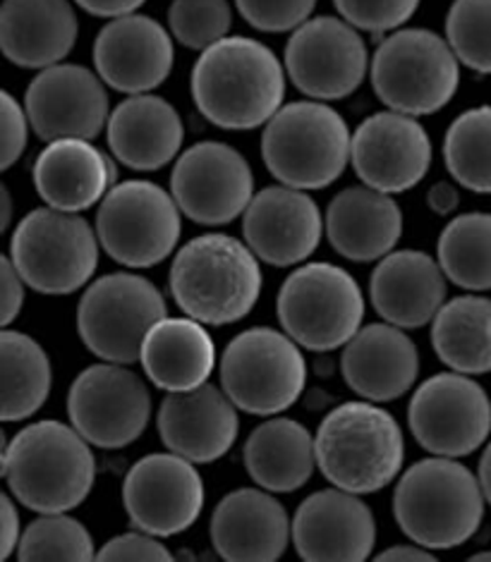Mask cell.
Returning a JSON list of instances; mask_svg holds the SVG:
<instances>
[{
	"label": "cell",
	"instance_id": "obj_41",
	"mask_svg": "<svg viewBox=\"0 0 491 562\" xmlns=\"http://www.w3.org/2000/svg\"><path fill=\"white\" fill-rule=\"evenodd\" d=\"M237 10L249 26L259 32H295L312 18L316 0H235Z\"/></svg>",
	"mask_w": 491,
	"mask_h": 562
},
{
	"label": "cell",
	"instance_id": "obj_36",
	"mask_svg": "<svg viewBox=\"0 0 491 562\" xmlns=\"http://www.w3.org/2000/svg\"><path fill=\"white\" fill-rule=\"evenodd\" d=\"M444 158L458 184L477 194H491V105L470 109L450 123Z\"/></svg>",
	"mask_w": 491,
	"mask_h": 562
},
{
	"label": "cell",
	"instance_id": "obj_47",
	"mask_svg": "<svg viewBox=\"0 0 491 562\" xmlns=\"http://www.w3.org/2000/svg\"><path fill=\"white\" fill-rule=\"evenodd\" d=\"M427 204L436 216H448L458 209V192L450 182H436L427 192Z\"/></svg>",
	"mask_w": 491,
	"mask_h": 562
},
{
	"label": "cell",
	"instance_id": "obj_49",
	"mask_svg": "<svg viewBox=\"0 0 491 562\" xmlns=\"http://www.w3.org/2000/svg\"><path fill=\"white\" fill-rule=\"evenodd\" d=\"M480 484H482L487 503L491 505V443L484 448V454L480 460Z\"/></svg>",
	"mask_w": 491,
	"mask_h": 562
},
{
	"label": "cell",
	"instance_id": "obj_4",
	"mask_svg": "<svg viewBox=\"0 0 491 562\" xmlns=\"http://www.w3.org/2000/svg\"><path fill=\"white\" fill-rule=\"evenodd\" d=\"M259 257L231 235H199L170 266V292L185 316L207 326H228L245 318L259 300Z\"/></svg>",
	"mask_w": 491,
	"mask_h": 562
},
{
	"label": "cell",
	"instance_id": "obj_13",
	"mask_svg": "<svg viewBox=\"0 0 491 562\" xmlns=\"http://www.w3.org/2000/svg\"><path fill=\"white\" fill-rule=\"evenodd\" d=\"M70 424L91 446L121 450L144 434L152 417L149 387L125 364L103 361L85 369L68 393Z\"/></svg>",
	"mask_w": 491,
	"mask_h": 562
},
{
	"label": "cell",
	"instance_id": "obj_16",
	"mask_svg": "<svg viewBox=\"0 0 491 562\" xmlns=\"http://www.w3.org/2000/svg\"><path fill=\"white\" fill-rule=\"evenodd\" d=\"M170 194L190 221L225 225L243 216L255 199V172L233 146L199 142L172 166Z\"/></svg>",
	"mask_w": 491,
	"mask_h": 562
},
{
	"label": "cell",
	"instance_id": "obj_32",
	"mask_svg": "<svg viewBox=\"0 0 491 562\" xmlns=\"http://www.w3.org/2000/svg\"><path fill=\"white\" fill-rule=\"evenodd\" d=\"M245 470L257 486L293 493L308 484L316 464V440L295 419L276 417L249 434L243 450Z\"/></svg>",
	"mask_w": 491,
	"mask_h": 562
},
{
	"label": "cell",
	"instance_id": "obj_11",
	"mask_svg": "<svg viewBox=\"0 0 491 562\" xmlns=\"http://www.w3.org/2000/svg\"><path fill=\"white\" fill-rule=\"evenodd\" d=\"M166 300L152 280L135 273H109L91 283L77 310V330L91 355L132 364L147 333L166 318Z\"/></svg>",
	"mask_w": 491,
	"mask_h": 562
},
{
	"label": "cell",
	"instance_id": "obj_9",
	"mask_svg": "<svg viewBox=\"0 0 491 562\" xmlns=\"http://www.w3.org/2000/svg\"><path fill=\"white\" fill-rule=\"evenodd\" d=\"M278 321L300 347L331 352L348 345L362 326L365 294L357 280L334 263H304L290 273L276 302Z\"/></svg>",
	"mask_w": 491,
	"mask_h": 562
},
{
	"label": "cell",
	"instance_id": "obj_19",
	"mask_svg": "<svg viewBox=\"0 0 491 562\" xmlns=\"http://www.w3.org/2000/svg\"><path fill=\"white\" fill-rule=\"evenodd\" d=\"M350 164L365 184L401 194L429 172L432 142L415 115L389 109L357 125Z\"/></svg>",
	"mask_w": 491,
	"mask_h": 562
},
{
	"label": "cell",
	"instance_id": "obj_39",
	"mask_svg": "<svg viewBox=\"0 0 491 562\" xmlns=\"http://www.w3.org/2000/svg\"><path fill=\"white\" fill-rule=\"evenodd\" d=\"M233 10L228 0H172L168 30L185 48L207 50L228 36Z\"/></svg>",
	"mask_w": 491,
	"mask_h": 562
},
{
	"label": "cell",
	"instance_id": "obj_5",
	"mask_svg": "<svg viewBox=\"0 0 491 562\" xmlns=\"http://www.w3.org/2000/svg\"><path fill=\"white\" fill-rule=\"evenodd\" d=\"M314 440L322 474L343 491L377 493L403 470L405 438L401 426L369 400L331 409Z\"/></svg>",
	"mask_w": 491,
	"mask_h": 562
},
{
	"label": "cell",
	"instance_id": "obj_40",
	"mask_svg": "<svg viewBox=\"0 0 491 562\" xmlns=\"http://www.w3.org/2000/svg\"><path fill=\"white\" fill-rule=\"evenodd\" d=\"M338 15L360 32H395L415 15L420 0H334Z\"/></svg>",
	"mask_w": 491,
	"mask_h": 562
},
{
	"label": "cell",
	"instance_id": "obj_43",
	"mask_svg": "<svg viewBox=\"0 0 491 562\" xmlns=\"http://www.w3.org/2000/svg\"><path fill=\"white\" fill-rule=\"evenodd\" d=\"M99 560H170L172 553L149 531H130L103 543Z\"/></svg>",
	"mask_w": 491,
	"mask_h": 562
},
{
	"label": "cell",
	"instance_id": "obj_42",
	"mask_svg": "<svg viewBox=\"0 0 491 562\" xmlns=\"http://www.w3.org/2000/svg\"><path fill=\"white\" fill-rule=\"evenodd\" d=\"M0 120H3V156H0V168L8 170L24 154L32 123L24 105H20L8 91H3V97H0Z\"/></svg>",
	"mask_w": 491,
	"mask_h": 562
},
{
	"label": "cell",
	"instance_id": "obj_29",
	"mask_svg": "<svg viewBox=\"0 0 491 562\" xmlns=\"http://www.w3.org/2000/svg\"><path fill=\"white\" fill-rule=\"evenodd\" d=\"M109 149L132 170H158L178 156L185 127L172 103L156 93H130L111 111L105 125Z\"/></svg>",
	"mask_w": 491,
	"mask_h": 562
},
{
	"label": "cell",
	"instance_id": "obj_25",
	"mask_svg": "<svg viewBox=\"0 0 491 562\" xmlns=\"http://www.w3.org/2000/svg\"><path fill=\"white\" fill-rule=\"evenodd\" d=\"M405 328L371 324L355 333L341 357L345 383L369 403L403 397L417 381L420 355Z\"/></svg>",
	"mask_w": 491,
	"mask_h": 562
},
{
	"label": "cell",
	"instance_id": "obj_7",
	"mask_svg": "<svg viewBox=\"0 0 491 562\" xmlns=\"http://www.w3.org/2000/svg\"><path fill=\"white\" fill-rule=\"evenodd\" d=\"M371 87L381 103L408 115H432L456 97L460 60L432 30H395L371 58Z\"/></svg>",
	"mask_w": 491,
	"mask_h": 562
},
{
	"label": "cell",
	"instance_id": "obj_14",
	"mask_svg": "<svg viewBox=\"0 0 491 562\" xmlns=\"http://www.w3.org/2000/svg\"><path fill=\"white\" fill-rule=\"evenodd\" d=\"M417 443L442 458H466L491 434V400L468 373H439L424 381L408 409Z\"/></svg>",
	"mask_w": 491,
	"mask_h": 562
},
{
	"label": "cell",
	"instance_id": "obj_35",
	"mask_svg": "<svg viewBox=\"0 0 491 562\" xmlns=\"http://www.w3.org/2000/svg\"><path fill=\"white\" fill-rule=\"evenodd\" d=\"M436 259L458 288L491 290V213H462L450 221L436 245Z\"/></svg>",
	"mask_w": 491,
	"mask_h": 562
},
{
	"label": "cell",
	"instance_id": "obj_3",
	"mask_svg": "<svg viewBox=\"0 0 491 562\" xmlns=\"http://www.w3.org/2000/svg\"><path fill=\"white\" fill-rule=\"evenodd\" d=\"M484 491L456 458L415 462L393 493V515L410 541L429 551H448L470 541L484 519Z\"/></svg>",
	"mask_w": 491,
	"mask_h": 562
},
{
	"label": "cell",
	"instance_id": "obj_38",
	"mask_svg": "<svg viewBox=\"0 0 491 562\" xmlns=\"http://www.w3.org/2000/svg\"><path fill=\"white\" fill-rule=\"evenodd\" d=\"M446 38L460 65L491 75V0H456L446 18Z\"/></svg>",
	"mask_w": 491,
	"mask_h": 562
},
{
	"label": "cell",
	"instance_id": "obj_6",
	"mask_svg": "<svg viewBox=\"0 0 491 562\" xmlns=\"http://www.w3.org/2000/svg\"><path fill=\"white\" fill-rule=\"evenodd\" d=\"M353 135L326 101L281 105L261 132V158L271 176L295 190H324L350 164Z\"/></svg>",
	"mask_w": 491,
	"mask_h": 562
},
{
	"label": "cell",
	"instance_id": "obj_37",
	"mask_svg": "<svg viewBox=\"0 0 491 562\" xmlns=\"http://www.w3.org/2000/svg\"><path fill=\"white\" fill-rule=\"evenodd\" d=\"M20 560H91L97 558L82 521L65 513H46L24 529L18 548Z\"/></svg>",
	"mask_w": 491,
	"mask_h": 562
},
{
	"label": "cell",
	"instance_id": "obj_28",
	"mask_svg": "<svg viewBox=\"0 0 491 562\" xmlns=\"http://www.w3.org/2000/svg\"><path fill=\"white\" fill-rule=\"evenodd\" d=\"M118 170L91 139L48 142L32 168L34 190L46 206L79 213L111 192Z\"/></svg>",
	"mask_w": 491,
	"mask_h": 562
},
{
	"label": "cell",
	"instance_id": "obj_27",
	"mask_svg": "<svg viewBox=\"0 0 491 562\" xmlns=\"http://www.w3.org/2000/svg\"><path fill=\"white\" fill-rule=\"evenodd\" d=\"M75 0H3L0 48L24 70L63 63L79 36Z\"/></svg>",
	"mask_w": 491,
	"mask_h": 562
},
{
	"label": "cell",
	"instance_id": "obj_8",
	"mask_svg": "<svg viewBox=\"0 0 491 562\" xmlns=\"http://www.w3.org/2000/svg\"><path fill=\"white\" fill-rule=\"evenodd\" d=\"M99 243V233L77 213L46 206L18 223L8 257L36 292L72 294L97 273Z\"/></svg>",
	"mask_w": 491,
	"mask_h": 562
},
{
	"label": "cell",
	"instance_id": "obj_1",
	"mask_svg": "<svg viewBox=\"0 0 491 562\" xmlns=\"http://www.w3.org/2000/svg\"><path fill=\"white\" fill-rule=\"evenodd\" d=\"M190 91L199 113L221 130L264 127L283 105L286 65L257 38L225 36L202 50Z\"/></svg>",
	"mask_w": 491,
	"mask_h": 562
},
{
	"label": "cell",
	"instance_id": "obj_51",
	"mask_svg": "<svg viewBox=\"0 0 491 562\" xmlns=\"http://www.w3.org/2000/svg\"><path fill=\"white\" fill-rule=\"evenodd\" d=\"M472 560H477V562H480V560H491V551H484V553H475V555H472Z\"/></svg>",
	"mask_w": 491,
	"mask_h": 562
},
{
	"label": "cell",
	"instance_id": "obj_22",
	"mask_svg": "<svg viewBox=\"0 0 491 562\" xmlns=\"http://www.w3.org/2000/svg\"><path fill=\"white\" fill-rule=\"evenodd\" d=\"M375 541V515L357 493L338 486L312 493L293 519V543L300 558L312 562L365 560Z\"/></svg>",
	"mask_w": 491,
	"mask_h": 562
},
{
	"label": "cell",
	"instance_id": "obj_50",
	"mask_svg": "<svg viewBox=\"0 0 491 562\" xmlns=\"http://www.w3.org/2000/svg\"><path fill=\"white\" fill-rule=\"evenodd\" d=\"M10 209H12L10 192H8V187H3V227H5V231H8V225H10Z\"/></svg>",
	"mask_w": 491,
	"mask_h": 562
},
{
	"label": "cell",
	"instance_id": "obj_20",
	"mask_svg": "<svg viewBox=\"0 0 491 562\" xmlns=\"http://www.w3.org/2000/svg\"><path fill=\"white\" fill-rule=\"evenodd\" d=\"M94 68L105 85L123 93H149L161 87L176 63L172 34L149 15L113 18L91 48Z\"/></svg>",
	"mask_w": 491,
	"mask_h": 562
},
{
	"label": "cell",
	"instance_id": "obj_12",
	"mask_svg": "<svg viewBox=\"0 0 491 562\" xmlns=\"http://www.w3.org/2000/svg\"><path fill=\"white\" fill-rule=\"evenodd\" d=\"M180 206L176 196L147 180L113 184L101 199L97 233L105 254L130 269L161 263L180 239Z\"/></svg>",
	"mask_w": 491,
	"mask_h": 562
},
{
	"label": "cell",
	"instance_id": "obj_18",
	"mask_svg": "<svg viewBox=\"0 0 491 562\" xmlns=\"http://www.w3.org/2000/svg\"><path fill=\"white\" fill-rule=\"evenodd\" d=\"M99 72L58 63L38 70L24 97L32 130L44 142L94 139L109 125V93Z\"/></svg>",
	"mask_w": 491,
	"mask_h": 562
},
{
	"label": "cell",
	"instance_id": "obj_46",
	"mask_svg": "<svg viewBox=\"0 0 491 562\" xmlns=\"http://www.w3.org/2000/svg\"><path fill=\"white\" fill-rule=\"evenodd\" d=\"M75 3L85 12H89V15L113 20L121 15H130V12H137L147 0H75Z\"/></svg>",
	"mask_w": 491,
	"mask_h": 562
},
{
	"label": "cell",
	"instance_id": "obj_30",
	"mask_svg": "<svg viewBox=\"0 0 491 562\" xmlns=\"http://www.w3.org/2000/svg\"><path fill=\"white\" fill-rule=\"evenodd\" d=\"M328 243L350 261H381L403 235V211L375 187H348L326 211Z\"/></svg>",
	"mask_w": 491,
	"mask_h": 562
},
{
	"label": "cell",
	"instance_id": "obj_33",
	"mask_svg": "<svg viewBox=\"0 0 491 562\" xmlns=\"http://www.w3.org/2000/svg\"><path fill=\"white\" fill-rule=\"evenodd\" d=\"M434 352L450 371L482 376L491 371V300L462 294L432 321Z\"/></svg>",
	"mask_w": 491,
	"mask_h": 562
},
{
	"label": "cell",
	"instance_id": "obj_24",
	"mask_svg": "<svg viewBox=\"0 0 491 562\" xmlns=\"http://www.w3.org/2000/svg\"><path fill=\"white\" fill-rule=\"evenodd\" d=\"M211 543L235 562L278 560L293 539V521L267 488H241L225 495L211 517Z\"/></svg>",
	"mask_w": 491,
	"mask_h": 562
},
{
	"label": "cell",
	"instance_id": "obj_45",
	"mask_svg": "<svg viewBox=\"0 0 491 562\" xmlns=\"http://www.w3.org/2000/svg\"><path fill=\"white\" fill-rule=\"evenodd\" d=\"M3 537H0V558L8 560L12 553H18L20 541H22V531H20V513L15 507V498L10 495H3Z\"/></svg>",
	"mask_w": 491,
	"mask_h": 562
},
{
	"label": "cell",
	"instance_id": "obj_21",
	"mask_svg": "<svg viewBox=\"0 0 491 562\" xmlns=\"http://www.w3.org/2000/svg\"><path fill=\"white\" fill-rule=\"evenodd\" d=\"M249 249L271 266H295L322 243L324 218L314 199L295 187H267L243 213Z\"/></svg>",
	"mask_w": 491,
	"mask_h": 562
},
{
	"label": "cell",
	"instance_id": "obj_44",
	"mask_svg": "<svg viewBox=\"0 0 491 562\" xmlns=\"http://www.w3.org/2000/svg\"><path fill=\"white\" fill-rule=\"evenodd\" d=\"M0 276H3V316H0V321L8 328L22 312L24 278L15 269V263L10 261V257H3V261H0Z\"/></svg>",
	"mask_w": 491,
	"mask_h": 562
},
{
	"label": "cell",
	"instance_id": "obj_15",
	"mask_svg": "<svg viewBox=\"0 0 491 562\" xmlns=\"http://www.w3.org/2000/svg\"><path fill=\"white\" fill-rule=\"evenodd\" d=\"M286 72L314 101H341L360 89L371 68L357 26L343 18H310L286 46Z\"/></svg>",
	"mask_w": 491,
	"mask_h": 562
},
{
	"label": "cell",
	"instance_id": "obj_48",
	"mask_svg": "<svg viewBox=\"0 0 491 562\" xmlns=\"http://www.w3.org/2000/svg\"><path fill=\"white\" fill-rule=\"evenodd\" d=\"M377 560H434L429 548H424L420 543H408V546H393V548H387V551H381L377 555Z\"/></svg>",
	"mask_w": 491,
	"mask_h": 562
},
{
	"label": "cell",
	"instance_id": "obj_2",
	"mask_svg": "<svg viewBox=\"0 0 491 562\" xmlns=\"http://www.w3.org/2000/svg\"><path fill=\"white\" fill-rule=\"evenodd\" d=\"M75 426L36 422L3 450L5 484L34 513H70L82 505L97 479L94 452Z\"/></svg>",
	"mask_w": 491,
	"mask_h": 562
},
{
	"label": "cell",
	"instance_id": "obj_23",
	"mask_svg": "<svg viewBox=\"0 0 491 562\" xmlns=\"http://www.w3.org/2000/svg\"><path fill=\"white\" fill-rule=\"evenodd\" d=\"M237 407L228 393L204 383L194 391L168 393L158 409L164 446L194 464L221 460L237 438Z\"/></svg>",
	"mask_w": 491,
	"mask_h": 562
},
{
	"label": "cell",
	"instance_id": "obj_31",
	"mask_svg": "<svg viewBox=\"0 0 491 562\" xmlns=\"http://www.w3.org/2000/svg\"><path fill=\"white\" fill-rule=\"evenodd\" d=\"M140 361L147 379L161 391H194L209 383L216 367V342L202 321L166 316L144 338Z\"/></svg>",
	"mask_w": 491,
	"mask_h": 562
},
{
	"label": "cell",
	"instance_id": "obj_10",
	"mask_svg": "<svg viewBox=\"0 0 491 562\" xmlns=\"http://www.w3.org/2000/svg\"><path fill=\"white\" fill-rule=\"evenodd\" d=\"M308 383V361L283 330L257 326L235 336L221 355V385L237 409L274 417L293 407Z\"/></svg>",
	"mask_w": 491,
	"mask_h": 562
},
{
	"label": "cell",
	"instance_id": "obj_17",
	"mask_svg": "<svg viewBox=\"0 0 491 562\" xmlns=\"http://www.w3.org/2000/svg\"><path fill=\"white\" fill-rule=\"evenodd\" d=\"M123 503L132 525L154 537L188 531L204 507V481L194 462L176 452L142 458L125 476Z\"/></svg>",
	"mask_w": 491,
	"mask_h": 562
},
{
	"label": "cell",
	"instance_id": "obj_26",
	"mask_svg": "<svg viewBox=\"0 0 491 562\" xmlns=\"http://www.w3.org/2000/svg\"><path fill=\"white\" fill-rule=\"evenodd\" d=\"M369 294L383 321L401 328L427 326L446 302V273L439 259L417 249L391 251L371 273Z\"/></svg>",
	"mask_w": 491,
	"mask_h": 562
},
{
	"label": "cell",
	"instance_id": "obj_34",
	"mask_svg": "<svg viewBox=\"0 0 491 562\" xmlns=\"http://www.w3.org/2000/svg\"><path fill=\"white\" fill-rule=\"evenodd\" d=\"M3 359V422H22L44 407L51 393V361L44 347L20 330L0 336Z\"/></svg>",
	"mask_w": 491,
	"mask_h": 562
}]
</instances>
